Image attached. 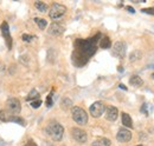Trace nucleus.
<instances>
[{
  "label": "nucleus",
  "instance_id": "f257e3e1",
  "mask_svg": "<svg viewBox=\"0 0 154 146\" xmlns=\"http://www.w3.org/2000/svg\"><path fill=\"white\" fill-rule=\"evenodd\" d=\"M100 36L101 34H97L89 40H77L75 42V52L72 57L74 63L78 67L84 65L88 61V59L96 52V42Z\"/></svg>",
  "mask_w": 154,
  "mask_h": 146
},
{
  "label": "nucleus",
  "instance_id": "f03ea898",
  "mask_svg": "<svg viewBox=\"0 0 154 146\" xmlns=\"http://www.w3.org/2000/svg\"><path fill=\"white\" fill-rule=\"evenodd\" d=\"M46 133L55 140V142H59L62 138H63V134H64V128L63 126L57 123V121H52L46 127Z\"/></svg>",
  "mask_w": 154,
  "mask_h": 146
},
{
  "label": "nucleus",
  "instance_id": "7ed1b4c3",
  "mask_svg": "<svg viewBox=\"0 0 154 146\" xmlns=\"http://www.w3.org/2000/svg\"><path fill=\"white\" fill-rule=\"evenodd\" d=\"M71 115H72V119L75 120V123H77L78 125H85L88 123V113L82 107H78V106L72 107Z\"/></svg>",
  "mask_w": 154,
  "mask_h": 146
},
{
  "label": "nucleus",
  "instance_id": "20e7f679",
  "mask_svg": "<svg viewBox=\"0 0 154 146\" xmlns=\"http://www.w3.org/2000/svg\"><path fill=\"white\" fill-rule=\"evenodd\" d=\"M20 101L17 98H10L6 101V112L10 117H16L20 112Z\"/></svg>",
  "mask_w": 154,
  "mask_h": 146
},
{
  "label": "nucleus",
  "instance_id": "39448f33",
  "mask_svg": "<svg viewBox=\"0 0 154 146\" xmlns=\"http://www.w3.org/2000/svg\"><path fill=\"white\" fill-rule=\"evenodd\" d=\"M66 12V7L60 5V4H52L50 11H49V16L50 18L54 19V20H57V19L62 18Z\"/></svg>",
  "mask_w": 154,
  "mask_h": 146
},
{
  "label": "nucleus",
  "instance_id": "423d86ee",
  "mask_svg": "<svg viewBox=\"0 0 154 146\" xmlns=\"http://www.w3.org/2000/svg\"><path fill=\"white\" fill-rule=\"evenodd\" d=\"M104 110H106V107H104V104H103L102 101H95V103L90 106L89 111H90V114H91L94 118H100V117L104 113Z\"/></svg>",
  "mask_w": 154,
  "mask_h": 146
},
{
  "label": "nucleus",
  "instance_id": "0eeeda50",
  "mask_svg": "<svg viewBox=\"0 0 154 146\" xmlns=\"http://www.w3.org/2000/svg\"><path fill=\"white\" fill-rule=\"evenodd\" d=\"M126 50H127L126 44L123 41H117L113 46V54L116 58H123L126 55Z\"/></svg>",
  "mask_w": 154,
  "mask_h": 146
},
{
  "label": "nucleus",
  "instance_id": "6e6552de",
  "mask_svg": "<svg viewBox=\"0 0 154 146\" xmlns=\"http://www.w3.org/2000/svg\"><path fill=\"white\" fill-rule=\"evenodd\" d=\"M116 139L120 143H127L132 139V132L128 128H120L116 134Z\"/></svg>",
  "mask_w": 154,
  "mask_h": 146
},
{
  "label": "nucleus",
  "instance_id": "1a4fd4ad",
  "mask_svg": "<svg viewBox=\"0 0 154 146\" xmlns=\"http://www.w3.org/2000/svg\"><path fill=\"white\" fill-rule=\"evenodd\" d=\"M1 32H2V36L7 44V47L8 50L12 48V38H11V34H10V28H8V24L6 21H4L1 24Z\"/></svg>",
  "mask_w": 154,
  "mask_h": 146
},
{
  "label": "nucleus",
  "instance_id": "9d476101",
  "mask_svg": "<svg viewBox=\"0 0 154 146\" xmlns=\"http://www.w3.org/2000/svg\"><path fill=\"white\" fill-rule=\"evenodd\" d=\"M71 134H72V138L76 140L77 143L83 144V143H85V142L88 140L87 133H85L83 130H81V128H72Z\"/></svg>",
  "mask_w": 154,
  "mask_h": 146
},
{
  "label": "nucleus",
  "instance_id": "9b49d317",
  "mask_svg": "<svg viewBox=\"0 0 154 146\" xmlns=\"http://www.w3.org/2000/svg\"><path fill=\"white\" fill-rule=\"evenodd\" d=\"M63 33H64V27H63L60 24H58V22H52V24L50 25L49 34L58 36H62Z\"/></svg>",
  "mask_w": 154,
  "mask_h": 146
},
{
  "label": "nucleus",
  "instance_id": "f8f14e48",
  "mask_svg": "<svg viewBox=\"0 0 154 146\" xmlns=\"http://www.w3.org/2000/svg\"><path fill=\"white\" fill-rule=\"evenodd\" d=\"M119 115V111L114 106H108L106 109V119L109 121H115Z\"/></svg>",
  "mask_w": 154,
  "mask_h": 146
},
{
  "label": "nucleus",
  "instance_id": "ddd939ff",
  "mask_svg": "<svg viewBox=\"0 0 154 146\" xmlns=\"http://www.w3.org/2000/svg\"><path fill=\"white\" fill-rule=\"evenodd\" d=\"M121 121H122V124L126 126V127H133V121H132V118H131V115L128 114V113H122V115H121Z\"/></svg>",
  "mask_w": 154,
  "mask_h": 146
},
{
  "label": "nucleus",
  "instance_id": "4468645a",
  "mask_svg": "<svg viewBox=\"0 0 154 146\" xmlns=\"http://www.w3.org/2000/svg\"><path fill=\"white\" fill-rule=\"evenodd\" d=\"M91 146H110V140L107 139V138H100V139H96Z\"/></svg>",
  "mask_w": 154,
  "mask_h": 146
},
{
  "label": "nucleus",
  "instance_id": "2eb2a0df",
  "mask_svg": "<svg viewBox=\"0 0 154 146\" xmlns=\"http://www.w3.org/2000/svg\"><path fill=\"white\" fill-rule=\"evenodd\" d=\"M129 83H131V85H133L135 87H139V86H141V85L143 84V80H142L139 75H133V77L129 79Z\"/></svg>",
  "mask_w": 154,
  "mask_h": 146
},
{
  "label": "nucleus",
  "instance_id": "dca6fc26",
  "mask_svg": "<svg viewBox=\"0 0 154 146\" xmlns=\"http://www.w3.org/2000/svg\"><path fill=\"white\" fill-rule=\"evenodd\" d=\"M100 46L102 48H109L110 47V39L108 36H103L101 40H100Z\"/></svg>",
  "mask_w": 154,
  "mask_h": 146
},
{
  "label": "nucleus",
  "instance_id": "f3484780",
  "mask_svg": "<svg viewBox=\"0 0 154 146\" xmlns=\"http://www.w3.org/2000/svg\"><path fill=\"white\" fill-rule=\"evenodd\" d=\"M60 106H62V109L65 110V111H66V110H69V109H72V101H71L70 99L65 98V99H63V100H62Z\"/></svg>",
  "mask_w": 154,
  "mask_h": 146
},
{
  "label": "nucleus",
  "instance_id": "a211bd4d",
  "mask_svg": "<svg viewBox=\"0 0 154 146\" xmlns=\"http://www.w3.org/2000/svg\"><path fill=\"white\" fill-rule=\"evenodd\" d=\"M35 6H36V8L38 10L39 12H43V13H44V12L48 11V5L44 4V2H42V1H36Z\"/></svg>",
  "mask_w": 154,
  "mask_h": 146
},
{
  "label": "nucleus",
  "instance_id": "6ab92c4d",
  "mask_svg": "<svg viewBox=\"0 0 154 146\" xmlns=\"http://www.w3.org/2000/svg\"><path fill=\"white\" fill-rule=\"evenodd\" d=\"M35 21H36V24L38 25V27L40 28V30H45V28H46V25H48V22H46V20H45V19L35 18Z\"/></svg>",
  "mask_w": 154,
  "mask_h": 146
},
{
  "label": "nucleus",
  "instance_id": "aec40b11",
  "mask_svg": "<svg viewBox=\"0 0 154 146\" xmlns=\"http://www.w3.org/2000/svg\"><path fill=\"white\" fill-rule=\"evenodd\" d=\"M38 98H39V94H38V92L36 91V90H32V91L30 92V94L27 95V98H26V100H38Z\"/></svg>",
  "mask_w": 154,
  "mask_h": 146
},
{
  "label": "nucleus",
  "instance_id": "412c9836",
  "mask_svg": "<svg viewBox=\"0 0 154 146\" xmlns=\"http://www.w3.org/2000/svg\"><path fill=\"white\" fill-rule=\"evenodd\" d=\"M10 115L7 114V112L5 111V110H1L0 111V120L1 121H10Z\"/></svg>",
  "mask_w": 154,
  "mask_h": 146
},
{
  "label": "nucleus",
  "instance_id": "4be33fe9",
  "mask_svg": "<svg viewBox=\"0 0 154 146\" xmlns=\"http://www.w3.org/2000/svg\"><path fill=\"white\" fill-rule=\"evenodd\" d=\"M10 121H14V123H18V124H20V125H25V121H24V119L23 118H20V117H18V115H16V117H11L10 118Z\"/></svg>",
  "mask_w": 154,
  "mask_h": 146
},
{
  "label": "nucleus",
  "instance_id": "5701e85b",
  "mask_svg": "<svg viewBox=\"0 0 154 146\" xmlns=\"http://www.w3.org/2000/svg\"><path fill=\"white\" fill-rule=\"evenodd\" d=\"M141 58V52H139V51H134L131 57H129V60L131 61H135V60H137V59H140Z\"/></svg>",
  "mask_w": 154,
  "mask_h": 146
},
{
  "label": "nucleus",
  "instance_id": "b1692460",
  "mask_svg": "<svg viewBox=\"0 0 154 146\" xmlns=\"http://www.w3.org/2000/svg\"><path fill=\"white\" fill-rule=\"evenodd\" d=\"M52 104H54V101H52V93H50L48 95V98H46V106L48 107H51Z\"/></svg>",
  "mask_w": 154,
  "mask_h": 146
},
{
  "label": "nucleus",
  "instance_id": "393cba45",
  "mask_svg": "<svg viewBox=\"0 0 154 146\" xmlns=\"http://www.w3.org/2000/svg\"><path fill=\"white\" fill-rule=\"evenodd\" d=\"M42 105V101L40 100H33V101H31V106L33 107V109H38L39 106Z\"/></svg>",
  "mask_w": 154,
  "mask_h": 146
},
{
  "label": "nucleus",
  "instance_id": "a878e982",
  "mask_svg": "<svg viewBox=\"0 0 154 146\" xmlns=\"http://www.w3.org/2000/svg\"><path fill=\"white\" fill-rule=\"evenodd\" d=\"M35 36H29V34H23V36H21V39H23V41H26V42H30L32 39H33Z\"/></svg>",
  "mask_w": 154,
  "mask_h": 146
},
{
  "label": "nucleus",
  "instance_id": "bb28decb",
  "mask_svg": "<svg viewBox=\"0 0 154 146\" xmlns=\"http://www.w3.org/2000/svg\"><path fill=\"white\" fill-rule=\"evenodd\" d=\"M143 13H147V14H152L154 16V7H151V8H142L141 10Z\"/></svg>",
  "mask_w": 154,
  "mask_h": 146
},
{
  "label": "nucleus",
  "instance_id": "cd10ccee",
  "mask_svg": "<svg viewBox=\"0 0 154 146\" xmlns=\"http://www.w3.org/2000/svg\"><path fill=\"white\" fill-rule=\"evenodd\" d=\"M24 146H37V145L33 143V140H29V142H27V144H26V145H24Z\"/></svg>",
  "mask_w": 154,
  "mask_h": 146
},
{
  "label": "nucleus",
  "instance_id": "c85d7f7f",
  "mask_svg": "<svg viewBox=\"0 0 154 146\" xmlns=\"http://www.w3.org/2000/svg\"><path fill=\"white\" fill-rule=\"evenodd\" d=\"M127 10H128L129 12H132V13H134V12H135L134 8H133V7H131V6H128V7H127Z\"/></svg>",
  "mask_w": 154,
  "mask_h": 146
},
{
  "label": "nucleus",
  "instance_id": "c756f323",
  "mask_svg": "<svg viewBox=\"0 0 154 146\" xmlns=\"http://www.w3.org/2000/svg\"><path fill=\"white\" fill-rule=\"evenodd\" d=\"M142 111H143V112L147 114V111H146V104H143V106H142Z\"/></svg>",
  "mask_w": 154,
  "mask_h": 146
},
{
  "label": "nucleus",
  "instance_id": "7c9ffc66",
  "mask_svg": "<svg viewBox=\"0 0 154 146\" xmlns=\"http://www.w3.org/2000/svg\"><path fill=\"white\" fill-rule=\"evenodd\" d=\"M120 87H121V89H122V90H127V89H126V87H125V86H123V84H121V85H120Z\"/></svg>",
  "mask_w": 154,
  "mask_h": 146
},
{
  "label": "nucleus",
  "instance_id": "2f4dec72",
  "mask_svg": "<svg viewBox=\"0 0 154 146\" xmlns=\"http://www.w3.org/2000/svg\"><path fill=\"white\" fill-rule=\"evenodd\" d=\"M136 146H143V145H136Z\"/></svg>",
  "mask_w": 154,
  "mask_h": 146
},
{
  "label": "nucleus",
  "instance_id": "473e14b6",
  "mask_svg": "<svg viewBox=\"0 0 154 146\" xmlns=\"http://www.w3.org/2000/svg\"><path fill=\"white\" fill-rule=\"evenodd\" d=\"M153 77H154V74H153Z\"/></svg>",
  "mask_w": 154,
  "mask_h": 146
}]
</instances>
